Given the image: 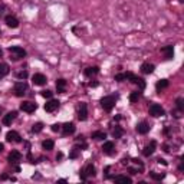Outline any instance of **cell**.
<instances>
[{
  "label": "cell",
  "mask_w": 184,
  "mask_h": 184,
  "mask_svg": "<svg viewBox=\"0 0 184 184\" xmlns=\"http://www.w3.org/2000/svg\"><path fill=\"white\" fill-rule=\"evenodd\" d=\"M9 53H10V59L12 61H19V59H23L26 56V50L20 46H12L9 48Z\"/></svg>",
  "instance_id": "1"
},
{
  "label": "cell",
  "mask_w": 184,
  "mask_h": 184,
  "mask_svg": "<svg viewBox=\"0 0 184 184\" xmlns=\"http://www.w3.org/2000/svg\"><path fill=\"white\" fill-rule=\"evenodd\" d=\"M115 102H117V98L114 95L104 96V98L101 99V107L104 108V111L109 112V111H112V108L115 107Z\"/></svg>",
  "instance_id": "2"
},
{
  "label": "cell",
  "mask_w": 184,
  "mask_h": 184,
  "mask_svg": "<svg viewBox=\"0 0 184 184\" xmlns=\"http://www.w3.org/2000/svg\"><path fill=\"white\" fill-rule=\"evenodd\" d=\"M148 111H150L151 117H154V118L164 117V115H165V111H164V108L161 107V105H158V104H151Z\"/></svg>",
  "instance_id": "3"
},
{
  "label": "cell",
  "mask_w": 184,
  "mask_h": 184,
  "mask_svg": "<svg viewBox=\"0 0 184 184\" xmlns=\"http://www.w3.org/2000/svg\"><path fill=\"white\" fill-rule=\"evenodd\" d=\"M27 91V84H26L25 81H19L15 84V88H13V92H15V95L16 96H23Z\"/></svg>",
  "instance_id": "4"
},
{
  "label": "cell",
  "mask_w": 184,
  "mask_h": 184,
  "mask_svg": "<svg viewBox=\"0 0 184 184\" xmlns=\"http://www.w3.org/2000/svg\"><path fill=\"white\" fill-rule=\"evenodd\" d=\"M79 176H81V180L82 181H86L88 177H95V167H94L92 164H88V165L81 171Z\"/></svg>",
  "instance_id": "5"
},
{
  "label": "cell",
  "mask_w": 184,
  "mask_h": 184,
  "mask_svg": "<svg viewBox=\"0 0 184 184\" xmlns=\"http://www.w3.org/2000/svg\"><path fill=\"white\" fill-rule=\"evenodd\" d=\"M78 118H79V121H86V118H88V105L85 102H81L79 108H78Z\"/></svg>",
  "instance_id": "6"
},
{
  "label": "cell",
  "mask_w": 184,
  "mask_h": 184,
  "mask_svg": "<svg viewBox=\"0 0 184 184\" xmlns=\"http://www.w3.org/2000/svg\"><path fill=\"white\" fill-rule=\"evenodd\" d=\"M125 78H127V79H131V82H132V84L140 85V88H141V89L145 88V82H144V79H141V78L135 76L134 73H131V72H127V73H125Z\"/></svg>",
  "instance_id": "7"
},
{
  "label": "cell",
  "mask_w": 184,
  "mask_h": 184,
  "mask_svg": "<svg viewBox=\"0 0 184 184\" xmlns=\"http://www.w3.org/2000/svg\"><path fill=\"white\" fill-rule=\"evenodd\" d=\"M36 108H38V105L33 104V102H29V101H25V102H22L20 104V109L23 112H27V114L35 112Z\"/></svg>",
  "instance_id": "8"
},
{
  "label": "cell",
  "mask_w": 184,
  "mask_h": 184,
  "mask_svg": "<svg viewBox=\"0 0 184 184\" xmlns=\"http://www.w3.org/2000/svg\"><path fill=\"white\" fill-rule=\"evenodd\" d=\"M155 148H157V142L151 141L150 144H147V145L144 147V150H142V155H144V157H150V155L154 154Z\"/></svg>",
  "instance_id": "9"
},
{
  "label": "cell",
  "mask_w": 184,
  "mask_h": 184,
  "mask_svg": "<svg viewBox=\"0 0 184 184\" xmlns=\"http://www.w3.org/2000/svg\"><path fill=\"white\" fill-rule=\"evenodd\" d=\"M59 104H61V102H59L58 99H50L49 102L45 104V111L46 112H55V111L59 108Z\"/></svg>",
  "instance_id": "10"
},
{
  "label": "cell",
  "mask_w": 184,
  "mask_h": 184,
  "mask_svg": "<svg viewBox=\"0 0 184 184\" xmlns=\"http://www.w3.org/2000/svg\"><path fill=\"white\" fill-rule=\"evenodd\" d=\"M73 132H75V124H73V122H66V124L62 125V134L65 135V137L72 135Z\"/></svg>",
  "instance_id": "11"
},
{
  "label": "cell",
  "mask_w": 184,
  "mask_h": 184,
  "mask_svg": "<svg viewBox=\"0 0 184 184\" xmlns=\"http://www.w3.org/2000/svg\"><path fill=\"white\" fill-rule=\"evenodd\" d=\"M20 160H22V154L19 153V151H16V150H13L12 153L9 154V157H7V161L10 164H17Z\"/></svg>",
  "instance_id": "12"
},
{
  "label": "cell",
  "mask_w": 184,
  "mask_h": 184,
  "mask_svg": "<svg viewBox=\"0 0 184 184\" xmlns=\"http://www.w3.org/2000/svg\"><path fill=\"white\" fill-rule=\"evenodd\" d=\"M6 140H7L9 142H15V144L22 141L20 135H19V132H16V131H9L7 134H6Z\"/></svg>",
  "instance_id": "13"
},
{
  "label": "cell",
  "mask_w": 184,
  "mask_h": 184,
  "mask_svg": "<svg viewBox=\"0 0 184 184\" xmlns=\"http://www.w3.org/2000/svg\"><path fill=\"white\" fill-rule=\"evenodd\" d=\"M4 22H6V25H7L9 27H12V29H16L17 26H19V20H17L15 16H12V15H9V16L4 17Z\"/></svg>",
  "instance_id": "14"
},
{
  "label": "cell",
  "mask_w": 184,
  "mask_h": 184,
  "mask_svg": "<svg viewBox=\"0 0 184 184\" xmlns=\"http://www.w3.org/2000/svg\"><path fill=\"white\" fill-rule=\"evenodd\" d=\"M35 85H38V86H42V85L46 84V76L43 73H35L33 78H32Z\"/></svg>",
  "instance_id": "15"
},
{
  "label": "cell",
  "mask_w": 184,
  "mask_h": 184,
  "mask_svg": "<svg viewBox=\"0 0 184 184\" xmlns=\"http://www.w3.org/2000/svg\"><path fill=\"white\" fill-rule=\"evenodd\" d=\"M114 150H115V145H114L112 141L104 142V145H102V151H104V154L111 155V154H114Z\"/></svg>",
  "instance_id": "16"
},
{
  "label": "cell",
  "mask_w": 184,
  "mask_h": 184,
  "mask_svg": "<svg viewBox=\"0 0 184 184\" xmlns=\"http://www.w3.org/2000/svg\"><path fill=\"white\" fill-rule=\"evenodd\" d=\"M16 115H17V112L16 111H13V112H9V114H6L3 117V124L4 125H12V122L16 119Z\"/></svg>",
  "instance_id": "17"
},
{
  "label": "cell",
  "mask_w": 184,
  "mask_h": 184,
  "mask_svg": "<svg viewBox=\"0 0 184 184\" xmlns=\"http://www.w3.org/2000/svg\"><path fill=\"white\" fill-rule=\"evenodd\" d=\"M148 131H150V125H148V122L142 121V122H140V124H137V132H138V134L145 135Z\"/></svg>",
  "instance_id": "18"
},
{
  "label": "cell",
  "mask_w": 184,
  "mask_h": 184,
  "mask_svg": "<svg viewBox=\"0 0 184 184\" xmlns=\"http://www.w3.org/2000/svg\"><path fill=\"white\" fill-rule=\"evenodd\" d=\"M161 52L164 53V58L167 59V61L174 58V48L173 46H164L163 49H161Z\"/></svg>",
  "instance_id": "19"
},
{
  "label": "cell",
  "mask_w": 184,
  "mask_h": 184,
  "mask_svg": "<svg viewBox=\"0 0 184 184\" xmlns=\"http://www.w3.org/2000/svg\"><path fill=\"white\" fill-rule=\"evenodd\" d=\"M154 69H155V66L153 65V63L145 62V63H142V65H141V72H142V73H145V75H148V73H153V72H154Z\"/></svg>",
  "instance_id": "20"
},
{
  "label": "cell",
  "mask_w": 184,
  "mask_h": 184,
  "mask_svg": "<svg viewBox=\"0 0 184 184\" xmlns=\"http://www.w3.org/2000/svg\"><path fill=\"white\" fill-rule=\"evenodd\" d=\"M56 89H58L59 94H65V91H66V81L62 79V78H59V79L56 81Z\"/></svg>",
  "instance_id": "21"
},
{
  "label": "cell",
  "mask_w": 184,
  "mask_h": 184,
  "mask_svg": "<svg viewBox=\"0 0 184 184\" xmlns=\"http://www.w3.org/2000/svg\"><path fill=\"white\" fill-rule=\"evenodd\" d=\"M84 73H85L86 76H89V78H91V76H95V75H98V73H99V68H98V66L86 68Z\"/></svg>",
  "instance_id": "22"
},
{
  "label": "cell",
  "mask_w": 184,
  "mask_h": 184,
  "mask_svg": "<svg viewBox=\"0 0 184 184\" xmlns=\"http://www.w3.org/2000/svg\"><path fill=\"white\" fill-rule=\"evenodd\" d=\"M114 181H115V183H124V184H131L132 183V180H131L130 177H127V176H115L114 177Z\"/></svg>",
  "instance_id": "23"
},
{
  "label": "cell",
  "mask_w": 184,
  "mask_h": 184,
  "mask_svg": "<svg viewBox=\"0 0 184 184\" xmlns=\"http://www.w3.org/2000/svg\"><path fill=\"white\" fill-rule=\"evenodd\" d=\"M9 72H10V68H9L7 63H0V79L4 78Z\"/></svg>",
  "instance_id": "24"
},
{
  "label": "cell",
  "mask_w": 184,
  "mask_h": 184,
  "mask_svg": "<svg viewBox=\"0 0 184 184\" xmlns=\"http://www.w3.org/2000/svg\"><path fill=\"white\" fill-rule=\"evenodd\" d=\"M42 147H43V150H46V151H50V150H53L55 142L52 141V140H45V141L42 142Z\"/></svg>",
  "instance_id": "25"
},
{
  "label": "cell",
  "mask_w": 184,
  "mask_h": 184,
  "mask_svg": "<svg viewBox=\"0 0 184 184\" xmlns=\"http://www.w3.org/2000/svg\"><path fill=\"white\" fill-rule=\"evenodd\" d=\"M155 86H157V91H163V89H165L168 86V81L167 79H161V81H158V82H157V85H155Z\"/></svg>",
  "instance_id": "26"
},
{
  "label": "cell",
  "mask_w": 184,
  "mask_h": 184,
  "mask_svg": "<svg viewBox=\"0 0 184 184\" xmlns=\"http://www.w3.org/2000/svg\"><path fill=\"white\" fill-rule=\"evenodd\" d=\"M124 135V130H122V127H115L112 131V137L114 138H121Z\"/></svg>",
  "instance_id": "27"
},
{
  "label": "cell",
  "mask_w": 184,
  "mask_h": 184,
  "mask_svg": "<svg viewBox=\"0 0 184 184\" xmlns=\"http://www.w3.org/2000/svg\"><path fill=\"white\" fill-rule=\"evenodd\" d=\"M92 138L94 140H105L107 134H105L104 131H95V132H92Z\"/></svg>",
  "instance_id": "28"
},
{
  "label": "cell",
  "mask_w": 184,
  "mask_h": 184,
  "mask_svg": "<svg viewBox=\"0 0 184 184\" xmlns=\"http://www.w3.org/2000/svg\"><path fill=\"white\" fill-rule=\"evenodd\" d=\"M150 177L153 178V180H155V181H161L164 177H165V174H157V173L151 171V173H150Z\"/></svg>",
  "instance_id": "29"
},
{
  "label": "cell",
  "mask_w": 184,
  "mask_h": 184,
  "mask_svg": "<svg viewBox=\"0 0 184 184\" xmlns=\"http://www.w3.org/2000/svg\"><path fill=\"white\" fill-rule=\"evenodd\" d=\"M42 130H43V124H42V122H38V124H35V125L32 127V132H35V134L40 132Z\"/></svg>",
  "instance_id": "30"
},
{
  "label": "cell",
  "mask_w": 184,
  "mask_h": 184,
  "mask_svg": "<svg viewBox=\"0 0 184 184\" xmlns=\"http://www.w3.org/2000/svg\"><path fill=\"white\" fill-rule=\"evenodd\" d=\"M140 96H141V94H140L138 91H135V92H132V94L130 95V101H131V102H137V101L140 99Z\"/></svg>",
  "instance_id": "31"
},
{
  "label": "cell",
  "mask_w": 184,
  "mask_h": 184,
  "mask_svg": "<svg viewBox=\"0 0 184 184\" xmlns=\"http://www.w3.org/2000/svg\"><path fill=\"white\" fill-rule=\"evenodd\" d=\"M184 101H183V98H178V99L176 101V104H177V109L180 111V112H183V109H184V104H183Z\"/></svg>",
  "instance_id": "32"
},
{
  "label": "cell",
  "mask_w": 184,
  "mask_h": 184,
  "mask_svg": "<svg viewBox=\"0 0 184 184\" xmlns=\"http://www.w3.org/2000/svg\"><path fill=\"white\" fill-rule=\"evenodd\" d=\"M79 148H78V147H75V148H73V150L71 151V154H69V158H76V157H78V153H79Z\"/></svg>",
  "instance_id": "33"
},
{
  "label": "cell",
  "mask_w": 184,
  "mask_h": 184,
  "mask_svg": "<svg viewBox=\"0 0 184 184\" xmlns=\"http://www.w3.org/2000/svg\"><path fill=\"white\" fill-rule=\"evenodd\" d=\"M52 95H53V92L49 91V89L42 91V96H43V98H48V99H50V98H52Z\"/></svg>",
  "instance_id": "34"
},
{
  "label": "cell",
  "mask_w": 184,
  "mask_h": 184,
  "mask_svg": "<svg viewBox=\"0 0 184 184\" xmlns=\"http://www.w3.org/2000/svg\"><path fill=\"white\" fill-rule=\"evenodd\" d=\"M125 73H118V75H115V81L117 82H122V81H125Z\"/></svg>",
  "instance_id": "35"
},
{
  "label": "cell",
  "mask_w": 184,
  "mask_h": 184,
  "mask_svg": "<svg viewBox=\"0 0 184 184\" xmlns=\"http://www.w3.org/2000/svg\"><path fill=\"white\" fill-rule=\"evenodd\" d=\"M61 130H62V125H61V124H53V125H52V131H53V132H59Z\"/></svg>",
  "instance_id": "36"
},
{
  "label": "cell",
  "mask_w": 184,
  "mask_h": 184,
  "mask_svg": "<svg viewBox=\"0 0 184 184\" xmlns=\"http://www.w3.org/2000/svg\"><path fill=\"white\" fill-rule=\"evenodd\" d=\"M17 78H19V79H26V78H27V72L26 71L19 72V73H17Z\"/></svg>",
  "instance_id": "37"
},
{
  "label": "cell",
  "mask_w": 184,
  "mask_h": 184,
  "mask_svg": "<svg viewBox=\"0 0 184 184\" xmlns=\"http://www.w3.org/2000/svg\"><path fill=\"white\" fill-rule=\"evenodd\" d=\"M157 161H158L160 164H163V165H167V161H165V160H163V158H158Z\"/></svg>",
  "instance_id": "38"
},
{
  "label": "cell",
  "mask_w": 184,
  "mask_h": 184,
  "mask_svg": "<svg viewBox=\"0 0 184 184\" xmlns=\"http://www.w3.org/2000/svg\"><path fill=\"white\" fill-rule=\"evenodd\" d=\"M89 85H91V86H98V82H91Z\"/></svg>",
  "instance_id": "39"
},
{
  "label": "cell",
  "mask_w": 184,
  "mask_h": 184,
  "mask_svg": "<svg viewBox=\"0 0 184 184\" xmlns=\"http://www.w3.org/2000/svg\"><path fill=\"white\" fill-rule=\"evenodd\" d=\"M4 150V145H3V144H2V142H0V153H2V151H3Z\"/></svg>",
  "instance_id": "40"
},
{
  "label": "cell",
  "mask_w": 184,
  "mask_h": 184,
  "mask_svg": "<svg viewBox=\"0 0 184 184\" xmlns=\"http://www.w3.org/2000/svg\"><path fill=\"white\" fill-rule=\"evenodd\" d=\"M61 158H62V154H61V153H59V154L56 155V160H61Z\"/></svg>",
  "instance_id": "41"
},
{
  "label": "cell",
  "mask_w": 184,
  "mask_h": 184,
  "mask_svg": "<svg viewBox=\"0 0 184 184\" xmlns=\"http://www.w3.org/2000/svg\"><path fill=\"white\" fill-rule=\"evenodd\" d=\"M2 112H3V108H2V107H0V114H2Z\"/></svg>",
  "instance_id": "42"
},
{
  "label": "cell",
  "mask_w": 184,
  "mask_h": 184,
  "mask_svg": "<svg viewBox=\"0 0 184 184\" xmlns=\"http://www.w3.org/2000/svg\"><path fill=\"white\" fill-rule=\"evenodd\" d=\"M0 58H2V49H0Z\"/></svg>",
  "instance_id": "43"
},
{
  "label": "cell",
  "mask_w": 184,
  "mask_h": 184,
  "mask_svg": "<svg viewBox=\"0 0 184 184\" xmlns=\"http://www.w3.org/2000/svg\"><path fill=\"white\" fill-rule=\"evenodd\" d=\"M178 2H180V3H183V2H184V0H178Z\"/></svg>",
  "instance_id": "44"
},
{
  "label": "cell",
  "mask_w": 184,
  "mask_h": 184,
  "mask_svg": "<svg viewBox=\"0 0 184 184\" xmlns=\"http://www.w3.org/2000/svg\"><path fill=\"white\" fill-rule=\"evenodd\" d=\"M0 33H2V30H0Z\"/></svg>",
  "instance_id": "45"
}]
</instances>
